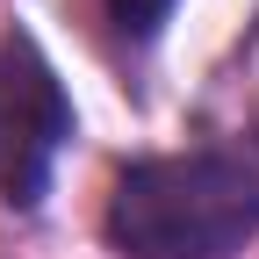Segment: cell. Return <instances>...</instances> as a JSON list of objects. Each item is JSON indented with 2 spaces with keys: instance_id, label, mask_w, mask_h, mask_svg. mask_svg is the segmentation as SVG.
<instances>
[{
  "instance_id": "1",
  "label": "cell",
  "mask_w": 259,
  "mask_h": 259,
  "mask_svg": "<svg viewBox=\"0 0 259 259\" xmlns=\"http://www.w3.org/2000/svg\"><path fill=\"white\" fill-rule=\"evenodd\" d=\"M259 238V144L137 158L108 194V245L130 259H231Z\"/></svg>"
},
{
  "instance_id": "2",
  "label": "cell",
  "mask_w": 259,
  "mask_h": 259,
  "mask_svg": "<svg viewBox=\"0 0 259 259\" xmlns=\"http://www.w3.org/2000/svg\"><path fill=\"white\" fill-rule=\"evenodd\" d=\"M65 137H72V101L51 72V58L29 36H0V202L36 209Z\"/></svg>"
},
{
  "instance_id": "3",
  "label": "cell",
  "mask_w": 259,
  "mask_h": 259,
  "mask_svg": "<svg viewBox=\"0 0 259 259\" xmlns=\"http://www.w3.org/2000/svg\"><path fill=\"white\" fill-rule=\"evenodd\" d=\"M108 15H115V29L130 44H151L166 29V15H173V0H108Z\"/></svg>"
}]
</instances>
